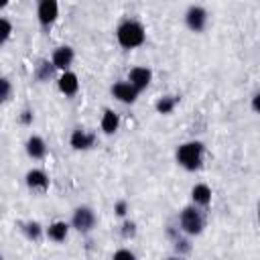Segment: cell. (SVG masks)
<instances>
[{
  "instance_id": "obj_1",
  "label": "cell",
  "mask_w": 260,
  "mask_h": 260,
  "mask_svg": "<svg viewBox=\"0 0 260 260\" xmlns=\"http://www.w3.org/2000/svg\"><path fill=\"white\" fill-rule=\"evenodd\" d=\"M116 39L120 43V47L124 49H134L140 47L146 39V30L138 20H124L120 22V26L116 28Z\"/></svg>"
},
{
  "instance_id": "obj_2",
  "label": "cell",
  "mask_w": 260,
  "mask_h": 260,
  "mask_svg": "<svg viewBox=\"0 0 260 260\" xmlns=\"http://www.w3.org/2000/svg\"><path fill=\"white\" fill-rule=\"evenodd\" d=\"M203 150L205 146L197 140H191V142H183L179 148H177V162L187 169V171H195L201 167V160H203Z\"/></svg>"
},
{
  "instance_id": "obj_3",
  "label": "cell",
  "mask_w": 260,
  "mask_h": 260,
  "mask_svg": "<svg viewBox=\"0 0 260 260\" xmlns=\"http://www.w3.org/2000/svg\"><path fill=\"white\" fill-rule=\"evenodd\" d=\"M179 221H181V230L191 234V236L201 234V230H203V217H201V213L195 207H185L181 211Z\"/></svg>"
},
{
  "instance_id": "obj_4",
  "label": "cell",
  "mask_w": 260,
  "mask_h": 260,
  "mask_svg": "<svg viewBox=\"0 0 260 260\" xmlns=\"http://www.w3.org/2000/svg\"><path fill=\"white\" fill-rule=\"evenodd\" d=\"M185 24L193 30V32H199L205 28L207 24V10L203 6H189L187 12H185Z\"/></svg>"
},
{
  "instance_id": "obj_5",
  "label": "cell",
  "mask_w": 260,
  "mask_h": 260,
  "mask_svg": "<svg viewBox=\"0 0 260 260\" xmlns=\"http://www.w3.org/2000/svg\"><path fill=\"white\" fill-rule=\"evenodd\" d=\"M59 16V4L55 0H41L37 6V18L43 26H51Z\"/></svg>"
},
{
  "instance_id": "obj_6",
  "label": "cell",
  "mask_w": 260,
  "mask_h": 260,
  "mask_svg": "<svg viewBox=\"0 0 260 260\" xmlns=\"http://www.w3.org/2000/svg\"><path fill=\"white\" fill-rule=\"evenodd\" d=\"M71 223L77 232H89L93 225H95V213L89 209V207H77L73 211V217H71Z\"/></svg>"
},
{
  "instance_id": "obj_7",
  "label": "cell",
  "mask_w": 260,
  "mask_h": 260,
  "mask_svg": "<svg viewBox=\"0 0 260 260\" xmlns=\"http://www.w3.org/2000/svg\"><path fill=\"white\" fill-rule=\"evenodd\" d=\"M73 57H75V53H73V49H71L69 45L57 47V49L53 51V57H51V65H53L55 69L67 71V69L71 67V63H73Z\"/></svg>"
},
{
  "instance_id": "obj_8",
  "label": "cell",
  "mask_w": 260,
  "mask_h": 260,
  "mask_svg": "<svg viewBox=\"0 0 260 260\" xmlns=\"http://www.w3.org/2000/svg\"><path fill=\"white\" fill-rule=\"evenodd\" d=\"M152 79V71L148 67H132L130 73H128V83L136 89V91H142L148 87Z\"/></svg>"
},
{
  "instance_id": "obj_9",
  "label": "cell",
  "mask_w": 260,
  "mask_h": 260,
  "mask_svg": "<svg viewBox=\"0 0 260 260\" xmlns=\"http://www.w3.org/2000/svg\"><path fill=\"white\" fill-rule=\"evenodd\" d=\"M112 95L122 104H134L138 98V91L128 81H118L112 85Z\"/></svg>"
},
{
  "instance_id": "obj_10",
  "label": "cell",
  "mask_w": 260,
  "mask_h": 260,
  "mask_svg": "<svg viewBox=\"0 0 260 260\" xmlns=\"http://www.w3.org/2000/svg\"><path fill=\"white\" fill-rule=\"evenodd\" d=\"M26 185L32 191H47L49 189V177L41 169H30L26 173Z\"/></svg>"
},
{
  "instance_id": "obj_11",
  "label": "cell",
  "mask_w": 260,
  "mask_h": 260,
  "mask_svg": "<svg viewBox=\"0 0 260 260\" xmlns=\"http://www.w3.org/2000/svg\"><path fill=\"white\" fill-rule=\"evenodd\" d=\"M57 85H59V91L65 93V95H75L77 89H79V79L73 71H63V75L57 79Z\"/></svg>"
},
{
  "instance_id": "obj_12",
  "label": "cell",
  "mask_w": 260,
  "mask_h": 260,
  "mask_svg": "<svg viewBox=\"0 0 260 260\" xmlns=\"http://www.w3.org/2000/svg\"><path fill=\"white\" fill-rule=\"evenodd\" d=\"M93 134H87L85 130H81V128H77V130H73L71 132V138H69V142H71V146L75 148V150H87V148H91L93 146Z\"/></svg>"
},
{
  "instance_id": "obj_13",
  "label": "cell",
  "mask_w": 260,
  "mask_h": 260,
  "mask_svg": "<svg viewBox=\"0 0 260 260\" xmlns=\"http://www.w3.org/2000/svg\"><path fill=\"white\" fill-rule=\"evenodd\" d=\"M26 154L30 158H43L47 154V144L41 136H30L26 140Z\"/></svg>"
},
{
  "instance_id": "obj_14",
  "label": "cell",
  "mask_w": 260,
  "mask_h": 260,
  "mask_svg": "<svg viewBox=\"0 0 260 260\" xmlns=\"http://www.w3.org/2000/svg\"><path fill=\"white\" fill-rule=\"evenodd\" d=\"M191 199H193V203H197V205H209V201H211V189H209V185L197 183V185L191 189Z\"/></svg>"
},
{
  "instance_id": "obj_15",
  "label": "cell",
  "mask_w": 260,
  "mask_h": 260,
  "mask_svg": "<svg viewBox=\"0 0 260 260\" xmlns=\"http://www.w3.org/2000/svg\"><path fill=\"white\" fill-rule=\"evenodd\" d=\"M67 234H69V225L65 221H53L47 228V238L53 242H65Z\"/></svg>"
},
{
  "instance_id": "obj_16",
  "label": "cell",
  "mask_w": 260,
  "mask_h": 260,
  "mask_svg": "<svg viewBox=\"0 0 260 260\" xmlns=\"http://www.w3.org/2000/svg\"><path fill=\"white\" fill-rule=\"evenodd\" d=\"M100 126H102V130H104L106 134H114V132L118 130V126H120V118H118V114H116L114 110H106L104 116H102Z\"/></svg>"
},
{
  "instance_id": "obj_17",
  "label": "cell",
  "mask_w": 260,
  "mask_h": 260,
  "mask_svg": "<svg viewBox=\"0 0 260 260\" xmlns=\"http://www.w3.org/2000/svg\"><path fill=\"white\" fill-rule=\"evenodd\" d=\"M175 106H177V98L165 95V98H160V100L156 102V112H158V114H171V112L175 110Z\"/></svg>"
},
{
  "instance_id": "obj_18",
  "label": "cell",
  "mask_w": 260,
  "mask_h": 260,
  "mask_svg": "<svg viewBox=\"0 0 260 260\" xmlns=\"http://www.w3.org/2000/svg\"><path fill=\"white\" fill-rule=\"evenodd\" d=\"M12 35V24L4 16H0V45H4Z\"/></svg>"
},
{
  "instance_id": "obj_19",
  "label": "cell",
  "mask_w": 260,
  "mask_h": 260,
  "mask_svg": "<svg viewBox=\"0 0 260 260\" xmlns=\"http://www.w3.org/2000/svg\"><path fill=\"white\" fill-rule=\"evenodd\" d=\"M12 93V83L8 77H0V104H4Z\"/></svg>"
},
{
  "instance_id": "obj_20",
  "label": "cell",
  "mask_w": 260,
  "mask_h": 260,
  "mask_svg": "<svg viewBox=\"0 0 260 260\" xmlns=\"http://www.w3.org/2000/svg\"><path fill=\"white\" fill-rule=\"evenodd\" d=\"M24 232H26V236H28L30 240H39V236H41V225H39L37 221H30V223H26Z\"/></svg>"
},
{
  "instance_id": "obj_21",
  "label": "cell",
  "mask_w": 260,
  "mask_h": 260,
  "mask_svg": "<svg viewBox=\"0 0 260 260\" xmlns=\"http://www.w3.org/2000/svg\"><path fill=\"white\" fill-rule=\"evenodd\" d=\"M112 260H136V256H134L130 250L120 248V250H116V252H114V258H112Z\"/></svg>"
},
{
  "instance_id": "obj_22",
  "label": "cell",
  "mask_w": 260,
  "mask_h": 260,
  "mask_svg": "<svg viewBox=\"0 0 260 260\" xmlns=\"http://www.w3.org/2000/svg\"><path fill=\"white\" fill-rule=\"evenodd\" d=\"M114 211H116V215L124 217V215H126V211H128V203H126V201H118V203H116V207H114Z\"/></svg>"
},
{
  "instance_id": "obj_23",
  "label": "cell",
  "mask_w": 260,
  "mask_h": 260,
  "mask_svg": "<svg viewBox=\"0 0 260 260\" xmlns=\"http://www.w3.org/2000/svg\"><path fill=\"white\" fill-rule=\"evenodd\" d=\"M134 232H136V230H134V223H132V221H124V225H122V234L128 238V236H134Z\"/></svg>"
},
{
  "instance_id": "obj_24",
  "label": "cell",
  "mask_w": 260,
  "mask_h": 260,
  "mask_svg": "<svg viewBox=\"0 0 260 260\" xmlns=\"http://www.w3.org/2000/svg\"><path fill=\"white\" fill-rule=\"evenodd\" d=\"M258 98H260V93H254L252 95V110L254 112H258Z\"/></svg>"
},
{
  "instance_id": "obj_25",
  "label": "cell",
  "mask_w": 260,
  "mask_h": 260,
  "mask_svg": "<svg viewBox=\"0 0 260 260\" xmlns=\"http://www.w3.org/2000/svg\"><path fill=\"white\" fill-rule=\"evenodd\" d=\"M22 122H26V124L30 122V112H28V110H26V112L22 114Z\"/></svg>"
},
{
  "instance_id": "obj_26",
  "label": "cell",
  "mask_w": 260,
  "mask_h": 260,
  "mask_svg": "<svg viewBox=\"0 0 260 260\" xmlns=\"http://www.w3.org/2000/svg\"><path fill=\"white\" fill-rule=\"evenodd\" d=\"M6 4H8V2H6V0H0V8H4V6H6Z\"/></svg>"
},
{
  "instance_id": "obj_27",
  "label": "cell",
  "mask_w": 260,
  "mask_h": 260,
  "mask_svg": "<svg viewBox=\"0 0 260 260\" xmlns=\"http://www.w3.org/2000/svg\"><path fill=\"white\" fill-rule=\"evenodd\" d=\"M169 260H181V258H169Z\"/></svg>"
},
{
  "instance_id": "obj_28",
  "label": "cell",
  "mask_w": 260,
  "mask_h": 260,
  "mask_svg": "<svg viewBox=\"0 0 260 260\" xmlns=\"http://www.w3.org/2000/svg\"><path fill=\"white\" fill-rule=\"evenodd\" d=\"M0 260H2V258H0Z\"/></svg>"
}]
</instances>
